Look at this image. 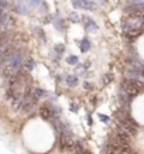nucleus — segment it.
Segmentation results:
<instances>
[{
	"instance_id": "1",
	"label": "nucleus",
	"mask_w": 144,
	"mask_h": 154,
	"mask_svg": "<svg viewBox=\"0 0 144 154\" xmlns=\"http://www.w3.org/2000/svg\"><path fill=\"white\" fill-rule=\"evenodd\" d=\"M122 89L124 91V92H127L130 96H136V95H139L140 92H141V89H143V82H141V79H131V78H127V79H124L123 82H122Z\"/></svg>"
},
{
	"instance_id": "2",
	"label": "nucleus",
	"mask_w": 144,
	"mask_h": 154,
	"mask_svg": "<svg viewBox=\"0 0 144 154\" xmlns=\"http://www.w3.org/2000/svg\"><path fill=\"white\" fill-rule=\"evenodd\" d=\"M73 7L83 9V10H95L96 9L93 1H89V0H73Z\"/></svg>"
},
{
	"instance_id": "3",
	"label": "nucleus",
	"mask_w": 144,
	"mask_h": 154,
	"mask_svg": "<svg viewBox=\"0 0 144 154\" xmlns=\"http://www.w3.org/2000/svg\"><path fill=\"white\" fill-rule=\"evenodd\" d=\"M83 26H85V30H86L88 33H95V31H98V24H96L90 17H88V16L83 17Z\"/></svg>"
},
{
	"instance_id": "4",
	"label": "nucleus",
	"mask_w": 144,
	"mask_h": 154,
	"mask_svg": "<svg viewBox=\"0 0 144 154\" xmlns=\"http://www.w3.org/2000/svg\"><path fill=\"white\" fill-rule=\"evenodd\" d=\"M38 113H40V116H41L44 120H50V119H52V113H51L50 103H45V105H42V106L40 108Z\"/></svg>"
},
{
	"instance_id": "5",
	"label": "nucleus",
	"mask_w": 144,
	"mask_h": 154,
	"mask_svg": "<svg viewBox=\"0 0 144 154\" xmlns=\"http://www.w3.org/2000/svg\"><path fill=\"white\" fill-rule=\"evenodd\" d=\"M78 82H79V79H78L76 75H67L65 77V83L68 86H71V88H75L78 85Z\"/></svg>"
},
{
	"instance_id": "6",
	"label": "nucleus",
	"mask_w": 144,
	"mask_h": 154,
	"mask_svg": "<svg viewBox=\"0 0 144 154\" xmlns=\"http://www.w3.org/2000/svg\"><path fill=\"white\" fill-rule=\"evenodd\" d=\"M79 48H81L82 52L89 51V50H90V41H89L88 38H82L81 41H79Z\"/></svg>"
},
{
	"instance_id": "7",
	"label": "nucleus",
	"mask_w": 144,
	"mask_h": 154,
	"mask_svg": "<svg viewBox=\"0 0 144 154\" xmlns=\"http://www.w3.org/2000/svg\"><path fill=\"white\" fill-rule=\"evenodd\" d=\"M23 67L26 68V71H33L34 67H36V62H34L33 58H26V59L23 61Z\"/></svg>"
},
{
	"instance_id": "8",
	"label": "nucleus",
	"mask_w": 144,
	"mask_h": 154,
	"mask_svg": "<svg viewBox=\"0 0 144 154\" xmlns=\"http://www.w3.org/2000/svg\"><path fill=\"white\" fill-rule=\"evenodd\" d=\"M64 51H65V45H64V44H57V45L54 47V52L57 54V58H59V57L64 54Z\"/></svg>"
},
{
	"instance_id": "9",
	"label": "nucleus",
	"mask_w": 144,
	"mask_h": 154,
	"mask_svg": "<svg viewBox=\"0 0 144 154\" xmlns=\"http://www.w3.org/2000/svg\"><path fill=\"white\" fill-rule=\"evenodd\" d=\"M54 26H55V28H57L58 31H61V33L65 30V27H64V21H62L59 17H57V21L54 23Z\"/></svg>"
},
{
	"instance_id": "10",
	"label": "nucleus",
	"mask_w": 144,
	"mask_h": 154,
	"mask_svg": "<svg viewBox=\"0 0 144 154\" xmlns=\"http://www.w3.org/2000/svg\"><path fill=\"white\" fill-rule=\"evenodd\" d=\"M9 42V33H0V48Z\"/></svg>"
},
{
	"instance_id": "11",
	"label": "nucleus",
	"mask_w": 144,
	"mask_h": 154,
	"mask_svg": "<svg viewBox=\"0 0 144 154\" xmlns=\"http://www.w3.org/2000/svg\"><path fill=\"white\" fill-rule=\"evenodd\" d=\"M33 95L36 96L37 99H40V98L45 96V91L44 89H40V88H36V89H33Z\"/></svg>"
},
{
	"instance_id": "12",
	"label": "nucleus",
	"mask_w": 144,
	"mask_h": 154,
	"mask_svg": "<svg viewBox=\"0 0 144 154\" xmlns=\"http://www.w3.org/2000/svg\"><path fill=\"white\" fill-rule=\"evenodd\" d=\"M65 61H67L69 65H76V64H78V61H79V58H78V57H75V55H69Z\"/></svg>"
},
{
	"instance_id": "13",
	"label": "nucleus",
	"mask_w": 144,
	"mask_h": 154,
	"mask_svg": "<svg viewBox=\"0 0 144 154\" xmlns=\"http://www.w3.org/2000/svg\"><path fill=\"white\" fill-rule=\"evenodd\" d=\"M34 33H37V34H38V37H40V38L45 40V33H44V31H42L40 27H36V28H34Z\"/></svg>"
},
{
	"instance_id": "14",
	"label": "nucleus",
	"mask_w": 144,
	"mask_h": 154,
	"mask_svg": "<svg viewBox=\"0 0 144 154\" xmlns=\"http://www.w3.org/2000/svg\"><path fill=\"white\" fill-rule=\"evenodd\" d=\"M112 79H113V75H112V74H106V75L103 77V83L106 85V83H109Z\"/></svg>"
},
{
	"instance_id": "15",
	"label": "nucleus",
	"mask_w": 144,
	"mask_h": 154,
	"mask_svg": "<svg viewBox=\"0 0 144 154\" xmlns=\"http://www.w3.org/2000/svg\"><path fill=\"white\" fill-rule=\"evenodd\" d=\"M18 11L23 13V14H26V13H27V7H26L23 3H20V6H18Z\"/></svg>"
},
{
	"instance_id": "16",
	"label": "nucleus",
	"mask_w": 144,
	"mask_h": 154,
	"mask_svg": "<svg viewBox=\"0 0 144 154\" xmlns=\"http://www.w3.org/2000/svg\"><path fill=\"white\" fill-rule=\"evenodd\" d=\"M7 6H9V1L7 0H0V10H4Z\"/></svg>"
},
{
	"instance_id": "17",
	"label": "nucleus",
	"mask_w": 144,
	"mask_h": 154,
	"mask_svg": "<svg viewBox=\"0 0 144 154\" xmlns=\"http://www.w3.org/2000/svg\"><path fill=\"white\" fill-rule=\"evenodd\" d=\"M28 1H30V4H31V6H34V7H38V6L41 4V1H42V0H28Z\"/></svg>"
},
{
	"instance_id": "18",
	"label": "nucleus",
	"mask_w": 144,
	"mask_h": 154,
	"mask_svg": "<svg viewBox=\"0 0 144 154\" xmlns=\"http://www.w3.org/2000/svg\"><path fill=\"white\" fill-rule=\"evenodd\" d=\"M69 109H71V112H73V113H75V112H78V109H79V108H78V105H76V103H71Z\"/></svg>"
},
{
	"instance_id": "19",
	"label": "nucleus",
	"mask_w": 144,
	"mask_h": 154,
	"mask_svg": "<svg viewBox=\"0 0 144 154\" xmlns=\"http://www.w3.org/2000/svg\"><path fill=\"white\" fill-rule=\"evenodd\" d=\"M99 119H100L102 122H105V123H108L109 122V117L106 115H99Z\"/></svg>"
},
{
	"instance_id": "20",
	"label": "nucleus",
	"mask_w": 144,
	"mask_h": 154,
	"mask_svg": "<svg viewBox=\"0 0 144 154\" xmlns=\"http://www.w3.org/2000/svg\"><path fill=\"white\" fill-rule=\"evenodd\" d=\"M83 88H85V89H89V91H90V89H92V85H90L89 82H85V83H83Z\"/></svg>"
},
{
	"instance_id": "21",
	"label": "nucleus",
	"mask_w": 144,
	"mask_h": 154,
	"mask_svg": "<svg viewBox=\"0 0 144 154\" xmlns=\"http://www.w3.org/2000/svg\"><path fill=\"white\" fill-rule=\"evenodd\" d=\"M71 20H72V21H78L79 19H78V16H75V13H72V16H71Z\"/></svg>"
},
{
	"instance_id": "22",
	"label": "nucleus",
	"mask_w": 144,
	"mask_h": 154,
	"mask_svg": "<svg viewBox=\"0 0 144 154\" xmlns=\"http://www.w3.org/2000/svg\"><path fill=\"white\" fill-rule=\"evenodd\" d=\"M86 120H88V123H89V124H92V119H90V116H89V115L86 116Z\"/></svg>"
},
{
	"instance_id": "23",
	"label": "nucleus",
	"mask_w": 144,
	"mask_h": 154,
	"mask_svg": "<svg viewBox=\"0 0 144 154\" xmlns=\"http://www.w3.org/2000/svg\"><path fill=\"white\" fill-rule=\"evenodd\" d=\"M106 1H108V0H99V3H103V4H105Z\"/></svg>"
}]
</instances>
